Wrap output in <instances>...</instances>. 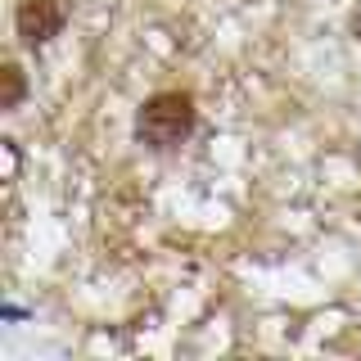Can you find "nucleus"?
Returning a JSON list of instances; mask_svg holds the SVG:
<instances>
[{
  "mask_svg": "<svg viewBox=\"0 0 361 361\" xmlns=\"http://www.w3.org/2000/svg\"><path fill=\"white\" fill-rule=\"evenodd\" d=\"M195 131V95L190 90H158L135 113V140L149 149H176Z\"/></svg>",
  "mask_w": 361,
  "mask_h": 361,
  "instance_id": "nucleus-1",
  "label": "nucleus"
},
{
  "mask_svg": "<svg viewBox=\"0 0 361 361\" xmlns=\"http://www.w3.org/2000/svg\"><path fill=\"white\" fill-rule=\"evenodd\" d=\"M18 37L37 50V45H45L50 37H59V27H63V5L59 0H23L18 5Z\"/></svg>",
  "mask_w": 361,
  "mask_h": 361,
  "instance_id": "nucleus-2",
  "label": "nucleus"
},
{
  "mask_svg": "<svg viewBox=\"0 0 361 361\" xmlns=\"http://www.w3.org/2000/svg\"><path fill=\"white\" fill-rule=\"evenodd\" d=\"M5 99H0V109H18V99H23V68L18 63H5Z\"/></svg>",
  "mask_w": 361,
  "mask_h": 361,
  "instance_id": "nucleus-3",
  "label": "nucleus"
}]
</instances>
